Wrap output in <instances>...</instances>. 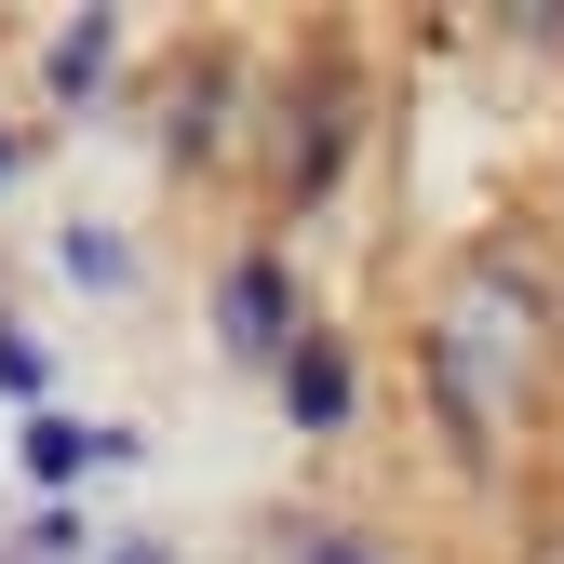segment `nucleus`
Returning a JSON list of instances; mask_svg holds the SVG:
<instances>
[{"mask_svg": "<svg viewBox=\"0 0 564 564\" xmlns=\"http://www.w3.org/2000/svg\"><path fill=\"white\" fill-rule=\"evenodd\" d=\"M229 336H242V349H282V269H269V256L229 269Z\"/></svg>", "mask_w": 564, "mask_h": 564, "instance_id": "nucleus-1", "label": "nucleus"}, {"mask_svg": "<svg viewBox=\"0 0 564 564\" xmlns=\"http://www.w3.org/2000/svg\"><path fill=\"white\" fill-rule=\"evenodd\" d=\"M95 457H121V444H108V431H82V416H41V431H28V470H41V484L95 470Z\"/></svg>", "mask_w": 564, "mask_h": 564, "instance_id": "nucleus-2", "label": "nucleus"}, {"mask_svg": "<svg viewBox=\"0 0 564 564\" xmlns=\"http://www.w3.org/2000/svg\"><path fill=\"white\" fill-rule=\"evenodd\" d=\"M349 377H336V349H296V416H336Z\"/></svg>", "mask_w": 564, "mask_h": 564, "instance_id": "nucleus-3", "label": "nucleus"}, {"mask_svg": "<svg viewBox=\"0 0 564 564\" xmlns=\"http://www.w3.org/2000/svg\"><path fill=\"white\" fill-rule=\"evenodd\" d=\"M310 564H349V551H310Z\"/></svg>", "mask_w": 564, "mask_h": 564, "instance_id": "nucleus-4", "label": "nucleus"}]
</instances>
